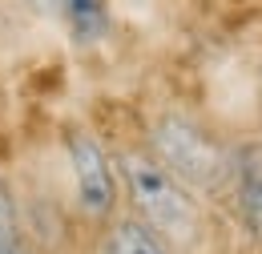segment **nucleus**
Listing matches in <instances>:
<instances>
[{"label":"nucleus","mask_w":262,"mask_h":254,"mask_svg":"<svg viewBox=\"0 0 262 254\" xmlns=\"http://www.w3.org/2000/svg\"><path fill=\"white\" fill-rule=\"evenodd\" d=\"M25 234L29 230H25V214H20V194H16L8 174H0V254Z\"/></svg>","instance_id":"nucleus-6"},{"label":"nucleus","mask_w":262,"mask_h":254,"mask_svg":"<svg viewBox=\"0 0 262 254\" xmlns=\"http://www.w3.org/2000/svg\"><path fill=\"white\" fill-rule=\"evenodd\" d=\"M4 254H45V250L36 246V238H33V234H25V238H16V242H12V246H8Z\"/></svg>","instance_id":"nucleus-7"},{"label":"nucleus","mask_w":262,"mask_h":254,"mask_svg":"<svg viewBox=\"0 0 262 254\" xmlns=\"http://www.w3.org/2000/svg\"><path fill=\"white\" fill-rule=\"evenodd\" d=\"M137 137L165 170H173L186 186H194L210 202L230 194L238 182L242 161H238V150L230 145V137L214 121H206L202 113L178 105V101L149 109Z\"/></svg>","instance_id":"nucleus-2"},{"label":"nucleus","mask_w":262,"mask_h":254,"mask_svg":"<svg viewBox=\"0 0 262 254\" xmlns=\"http://www.w3.org/2000/svg\"><path fill=\"white\" fill-rule=\"evenodd\" d=\"M117 178H121V210L165 238L178 254H214L218 246V218L214 202L202 198L194 186H186L173 170L145 150L141 137L109 141Z\"/></svg>","instance_id":"nucleus-1"},{"label":"nucleus","mask_w":262,"mask_h":254,"mask_svg":"<svg viewBox=\"0 0 262 254\" xmlns=\"http://www.w3.org/2000/svg\"><path fill=\"white\" fill-rule=\"evenodd\" d=\"M230 194H238V206H242L246 226L262 238V161L254 165V170L242 165V170H238V182H234Z\"/></svg>","instance_id":"nucleus-5"},{"label":"nucleus","mask_w":262,"mask_h":254,"mask_svg":"<svg viewBox=\"0 0 262 254\" xmlns=\"http://www.w3.org/2000/svg\"><path fill=\"white\" fill-rule=\"evenodd\" d=\"M254 154H258V161H262V117H258V133H254Z\"/></svg>","instance_id":"nucleus-9"},{"label":"nucleus","mask_w":262,"mask_h":254,"mask_svg":"<svg viewBox=\"0 0 262 254\" xmlns=\"http://www.w3.org/2000/svg\"><path fill=\"white\" fill-rule=\"evenodd\" d=\"M57 150L65 161L69 182V206L77 222L97 230L121 210V178L109 141L101 137L89 121H61L57 129Z\"/></svg>","instance_id":"nucleus-3"},{"label":"nucleus","mask_w":262,"mask_h":254,"mask_svg":"<svg viewBox=\"0 0 262 254\" xmlns=\"http://www.w3.org/2000/svg\"><path fill=\"white\" fill-rule=\"evenodd\" d=\"M117 4H129V8H149V4H162V0H117Z\"/></svg>","instance_id":"nucleus-8"},{"label":"nucleus","mask_w":262,"mask_h":254,"mask_svg":"<svg viewBox=\"0 0 262 254\" xmlns=\"http://www.w3.org/2000/svg\"><path fill=\"white\" fill-rule=\"evenodd\" d=\"M89 234H93L89 238V254H178L141 218H133L129 210H117L109 222H101Z\"/></svg>","instance_id":"nucleus-4"}]
</instances>
